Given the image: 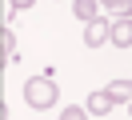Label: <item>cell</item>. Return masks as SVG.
<instances>
[{
	"mask_svg": "<svg viewBox=\"0 0 132 120\" xmlns=\"http://www.w3.org/2000/svg\"><path fill=\"white\" fill-rule=\"evenodd\" d=\"M104 12L112 20H128L132 16V0H104Z\"/></svg>",
	"mask_w": 132,
	"mask_h": 120,
	"instance_id": "7",
	"label": "cell"
},
{
	"mask_svg": "<svg viewBox=\"0 0 132 120\" xmlns=\"http://www.w3.org/2000/svg\"><path fill=\"white\" fill-rule=\"evenodd\" d=\"M56 84H52V76H48V72H44V76H32V80H28V84H24V100L28 104H32V108H52V104H56Z\"/></svg>",
	"mask_w": 132,
	"mask_h": 120,
	"instance_id": "1",
	"label": "cell"
},
{
	"mask_svg": "<svg viewBox=\"0 0 132 120\" xmlns=\"http://www.w3.org/2000/svg\"><path fill=\"white\" fill-rule=\"evenodd\" d=\"M112 44L116 48H132V16L128 20H112Z\"/></svg>",
	"mask_w": 132,
	"mask_h": 120,
	"instance_id": "4",
	"label": "cell"
},
{
	"mask_svg": "<svg viewBox=\"0 0 132 120\" xmlns=\"http://www.w3.org/2000/svg\"><path fill=\"white\" fill-rule=\"evenodd\" d=\"M72 12L84 24H92V20H100V0H72Z\"/></svg>",
	"mask_w": 132,
	"mask_h": 120,
	"instance_id": "5",
	"label": "cell"
},
{
	"mask_svg": "<svg viewBox=\"0 0 132 120\" xmlns=\"http://www.w3.org/2000/svg\"><path fill=\"white\" fill-rule=\"evenodd\" d=\"M0 48H4V64L12 60V52H16V36H12V28H4V36H0Z\"/></svg>",
	"mask_w": 132,
	"mask_h": 120,
	"instance_id": "8",
	"label": "cell"
},
{
	"mask_svg": "<svg viewBox=\"0 0 132 120\" xmlns=\"http://www.w3.org/2000/svg\"><path fill=\"white\" fill-rule=\"evenodd\" d=\"M100 4H104V0H100Z\"/></svg>",
	"mask_w": 132,
	"mask_h": 120,
	"instance_id": "11",
	"label": "cell"
},
{
	"mask_svg": "<svg viewBox=\"0 0 132 120\" xmlns=\"http://www.w3.org/2000/svg\"><path fill=\"white\" fill-rule=\"evenodd\" d=\"M104 40H112V24L108 20H92L88 28H84V44L88 48H100Z\"/></svg>",
	"mask_w": 132,
	"mask_h": 120,
	"instance_id": "2",
	"label": "cell"
},
{
	"mask_svg": "<svg viewBox=\"0 0 132 120\" xmlns=\"http://www.w3.org/2000/svg\"><path fill=\"white\" fill-rule=\"evenodd\" d=\"M108 96L116 104H132V80H112L108 84Z\"/></svg>",
	"mask_w": 132,
	"mask_h": 120,
	"instance_id": "6",
	"label": "cell"
},
{
	"mask_svg": "<svg viewBox=\"0 0 132 120\" xmlns=\"http://www.w3.org/2000/svg\"><path fill=\"white\" fill-rule=\"evenodd\" d=\"M84 108H88L92 116H108V112L116 108V100L108 96V88H100V92H92V96H88V104H84Z\"/></svg>",
	"mask_w": 132,
	"mask_h": 120,
	"instance_id": "3",
	"label": "cell"
},
{
	"mask_svg": "<svg viewBox=\"0 0 132 120\" xmlns=\"http://www.w3.org/2000/svg\"><path fill=\"white\" fill-rule=\"evenodd\" d=\"M60 120H88V108L72 104V108H64V112H60Z\"/></svg>",
	"mask_w": 132,
	"mask_h": 120,
	"instance_id": "9",
	"label": "cell"
},
{
	"mask_svg": "<svg viewBox=\"0 0 132 120\" xmlns=\"http://www.w3.org/2000/svg\"><path fill=\"white\" fill-rule=\"evenodd\" d=\"M8 4H12V8H16V12H20V8H32V4H36V0H8Z\"/></svg>",
	"mask_w": 132,
	"mask_h": 120,
	"instance_id": "10",
	"label": "cell"
}]
</instances>
